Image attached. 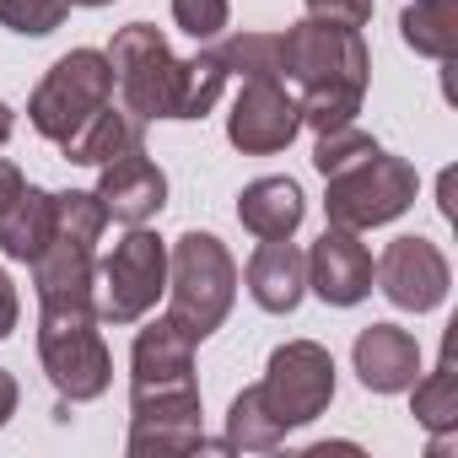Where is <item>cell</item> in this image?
Segmentation results:
<instances>
[{
	"label": "cell",
	"mask_w": 458,
	"mask_h": 458,
	"mask_svg": "<svg viewBox=\"0 0 458 458\" xmlns=\"http://www.w3.org/2000/svg\"><path fill=\"white\" fill-rule=\"evenodd\" d=\"M410 388H415V410H410V415H415L426 431L447 437V431L458 426V372H453V335L442 340V361H437V372H431V377H415Z\"/></svg>",
	"instance_id": "obj_23"
},
{
	"label": "cell",
	"mask_w": 458,
	"mask_h": 458,
	"mask_svg": "<svg viewBox=\"0 0 458 458\" xmlns=\"http://www.w3.org/2000/svg\"><path fill=\"white\" fill-rule=\"evenodd\" d=\"M17 329V286H12V276L0 270V340H6Z\"/></svg>",
	"instance_id": "obj_30"
},
{
	"label": "cell",
	"mask_w": 458,
	"mask_h": 458,
	"mask_svg": "<svg viewBox=\"0 0 458 458\" xmlns=\"http://www.w3.org/2000/svg\"><path fill=\"white\" fill-rule=\"evenodd\" d=\"M199 388H130V458L205 453Z\"/></svg>",
	"instance_id": "obj_10"
},
{
	"label": "cell",
	"mask_w": 458,
	"mask_h": 458,
	"mask_svg": "<svg viewBox=\"0 0 458 458\" xmlns=\"http://www.w3.org/2000/svg\"><path fill=\"white\" fill-rule=\"evenodd\" d=\"M372 276H377L383 297L404 313H431L453 286V270H447V259L431 238H394Z\"/></svg>",
	"instance_id": "obj_12"
},
{
	"label": "cell",
	"mask_w": 458,
	"mask_h": 458,
	"mask_svg": "<svg viewBox=\"0 0 458 458\" xmlns=\"http://www.w3.org/2000/svg\"><path fill=\"white\" fill-rule=\"evenodd\" d=\"M114 87L124 92V108L135 119H183V92H189V60L167 49V38L146 22H130L114 33L108 49Z\"/></svg>",
	"instance_id": "obj_5"
},
{
	"label": "cell",
	"mask_w": 458,
	"mask_h": 458,
	"mask_svg": "<svg viewBox=\"0 0 458 458\" xmlns=\"http://www.w3.org/2000/svg\"><path fill=\"white\" fill-rule=\"evenodd\" d=\"M372 151H377V140H372V135H361L356 124H340V130H324V135H318L313 167L329 178V173H340V167H351L356 157H372Z\"/></svg>",
	"instance_id": "obj_27"
},
{
	"label": "cell",
	"mask_w": 458,
	"mask_h": 458,
	"mask_svg": "<svg viewBox=\"0 0 458 458\" xmlns=\"http://www.w3.org/2000/svg\"><path fill=\"white\" fill-rule=\"evenodd\" d=\"M281 55H286V81H297V108L302 124L340 130L361 114L367 98V76H372V55L361 44V28H340L324 17H302L281 33Z\"/></svg>",
	"instance_id": "obj_1"
},
{
	"label": "cell",
	"mask_w": 458,
	"mask_h": 458,
	"mask_svg": "<svg viewBox=\"0 0 458 458\" xmlns=\"http://www.w3.org/2000/svg\"><path fill=\"white\" fill-rule=\"evenodd\" d=\"M71 17V0H0V28L44 38Z\"/></svg>",
	"instance_id": "obj_25"
},
{
	"label": "cell",
	"mask_w": 458,
	"mask_h": 458,
	"mask_svg": "<svg viewBox=\"0 0 458 458\" xmlns=\"http://www.w3.org/2000/svg\"><path fill=\"white\" fill-rule=\"evenodd\" d=\"M265 399L270 410L281 415V426H308L329 410L335 399V356L318 345V340H286L276 356H270V372H265Z\"/></svg>",
	"instance_id": "obj_9"
},
{
	"label": "cell",
	"mask_w": 458,
	"mask_h": 458,
	"mask_svg": "<svg viewBox=\"0 0 458 458\" xmlns=\"http://www.w3.org/2000/svg\"><path fill=\"white\" fill-rule=\"evenodd\" d=\"M140 130H146V119H135L130 108H98L60 151L71 157V162H81V167H108L114 157H124V151H135L140 146Z\"/></svg>",
	"instance_id": "obj_19"
},
{
	"label": "cell",
	"mask_w": 458,
	"mask_h": 458,
	"mask_svg": "<svg viewBox=\"0 0 458 458\" xmlns=\"http://www.w3.org/2000/svg\"><path fill=\"white\" fill-rule=\"evenodd\" d=\"M238 297V265L210 233H183L167 254V318L199 345L210 340Z\"/></svg>",
	"instance_id": "obj_3"
},
{
	"label": "cell",
	"mask_w": 458,
	"mask_h": 458,
	"mask_svg": "<svg viewBox=\"0 0 458 458\" xmlns=\"http://www.w3.org/2000/svg\"><path fill=\"white\" fill-rule=\"evenodd\" d=\"M71 6H114V0H71Z\"/></svg>",
	"instance_id": "obj_34"
},
{
	"label": "cell",
	"mask_w": 458,
	"mask_h": 458,
	"mask_svg": "<svg viewBox=\"0 0 458 458\" xmlns=\"http://www.w3.org/2000/svg\"><path fill=\"white\" fill-rule=\"evenodd\" d=\"M22 189H28V178H22L12 162H0V216L17 205V194H22Z\"/></svg>",
	"instance_id": "obj_31"
},
{
	"label": "cell",
	"mask_w": 458,
	"mask_h": 458,
	"mask_svg": "<svg viewBox=\"0 0 458 458\" xmlns=\"http://www.w3.org/2000/svg\"><path fill=\"white\" fill-rule=\"evenodd\" d=\"M12 415H17V377L0 372V426H6Z\"/></svg>",
	"instance_id": "obj_32"
},
{
	"label": "cell",
	"mask_w": 458,
	"mask_h": 458,
	"mask_svg": "<svg viewBox=\"0 0 458 458\" xmlns=\"http://www.w3.org/2000/svg\"><path fill=\"white\" fill-rule=\"evenodd\" d=\"M114 103V65H108V55H98V49H71V55H60L55 65H49V76L38 81V92H33V103H28V119H33V130L44 135V140H55V146H65L98 108H108Z\"/></svg>",
	"instance_id": "obj_7"
},
{
	"label": "cell",
	"mask_w": 458,
	"mask_h": 458,
	"mask_svg": "<svg viewBox=\"0 0 458 458\" xmlns=\"http://www.w3.org/2000/svg\"><path fill=\"white\" fill-rule=\"evenodd\" d=\"M308 286L329 302V308H356L361 297H372V254L351 226H329L308 254Z\"/></svg>",
	"instance_id": "obj_13"
},
{
	"label": "cell",
	"mask_w": 458,
	"mask_h": 458,
	"mask_svg": "<svg viewBox=\"0 0 458 458\" xmlns=\"http://www.w3.org/2000/svg\"><path fill=\"white\" fill-rule=\"evenodd\" d=\"M49 233H55V194L38 189V183H28L17 194V205L0 216V254L17 259V265H33L44 254Z\"/></svg>",
	"instance_id": "obj_20"
},
{
	"label": "cell",
	"mask_w": 458,
	"mask_h": 458,
	"mask_svg": "<svg viewBox=\"0 0 458 458\" xmlns=\"http://www.w3.org/2000/svg\"><path fill=\"white\" fill-rule=\"evenodd\" d=\"M103 226H108V210H103L98 194H87V189L55 194V233H49L44 254L33 259L38 308H81V302H92Z\"/></svg>",
	"instance_id": "obj_2"
},
{
	"label": "cell",
	"mask_w": 458,
	"mask_h": 458,
	"mask_svg": "<svg viewBox=\"0 0 458 458\" xmlns=\"http://www.w3.org/2000/svg\"><path fill=\"white\" fill-rule=\"evenodd\" d=\"M324 183H329V194H324L329 226H351V233L383 226L415 205V167L404 157H388L383 146L372 157H356L351 167L329 173Z\"/></svg>",
	"instance_id": "obj_6"
},
{
	"label": "cell",
	"mask_w": 458,
	"mask_h": 458,
	"mask_svg": "<svg viewBox=\"0 0 458 458\" xmlns=\"http://www.w3.org/2000/svg\"><path fill=\"white\" fill-rule=\"evenodd\" d=\"M249 292L265 313H292L308 292V254L292 238H265L249 259Z\"/></svg>",
	"instance_id": "obj_17"
},
{
	"label": "cell",
	"mask_w": 458,
	"mask_h": 458,
	"mask_svg": "<svg viewBox=\"0 0 458 458\" xmlns=\"http://www.w3.org/2000/svg\"><path fill=\"white\" fill-rule=\"evenodd\" d=\"M38 361H44V377L55 383V394L71 399V404H87V399L108 394L114 356L103 345L98 308L92 302H81V308H38Z\"/></svg>",
	"instance_id": "obj_4"
},
{
	"label": "cell",
	"mask_w": 458,
	"mask_h": 458,
	"mask_svg": "<svg viewBox=\"0 0 458 458\" xmlns=\"http://www.w3.org/2000/svg\"><path fill=\"white\" fill-rule=\"evenodd\" d=\"M12 124H17V119H12V108H6V103H0V146H6V140H12Z\"/></svg>",
	"instance_id": "obj_33"
},
{
	"label": "cell",
	"mask_w": 458,
	"mask_h": 458,
	"mask_svg": "<svg viewBox=\"0 0 458 458\" xmlns=\"http://www.w3.org/2000/svg\"><path fill=\"white\" fill-rule=\"evenodd\" d=\"M297 130H302V108L286 92V81H276V76L243 81L233 114H226V140L243 157H276L297 140Z\"/></svg>",
	"instance_id": "obj_11"
},
{
	"label": "cell",
	"mask_w": 458,
	"mask_h": 458,
	"mask_svg": "<svg viewBox=\"0 0 458 458\" xmlns=\"http://www.w3.org/2000/svg\"><path fill=\"white\" fill-rule=\"evenodd\" d=\"M281 437H286V426H281V415L270 410V399H265V388L254 383V388H243L238 399H233V410H226V447L233 453H270V447H281Z\"/></svg>",
	"instance_id": "obj_21"
},
{
	"label": "cell",
	"mask_w": 458,
	"mask_h": 458,
	"mask_svg": "<svg viewBox=\"0 0 458 458\" xmlns=\"http://www.w3.org/2000/svg\"><path fill=\"white\" fill-rule=\"evenodd\" d=\"M399 33L415 55L426 60H453L458 55V0H415L399 17Z\"/></svg>",
	"instance_id": "obj_22"
},
{
	"label": "cell",
	"mask_w": 458,
	"mask_h": 458,
	"mask_svg": "<svg viewBox=\"0 0 458 458\" xmlns=\"http://www.w3.org/2000/svg\"><path fill=\"white\" fill-rule=\"evenodd\" d=\"M92 194L103 199L108 221L146 226V221L162 216V205H167V173L146 157V146H135V151H124V157H114V162L103 167V178H98Z\"/></svg>",
	"instance_id": "obj_14"
},
{
	"label": "cell",
	"mask_w": 458,
	"mask_h": 458,
	"mask_svg": "<svg viewBox=\"0 0 458 458\" xmlns=\"http://www.w3.org/2000/svg\"><path fill=\"white\" fill-rule=\"evenodd\" d=\"M308 17H324V22H340V28H367L372 0H308Z\"/></svg>",
	"instance_id": "obj_29"
},
{
	"label": "cell",
	"mask_w": 458,
	"mask_h": 458,
	"mask_svg": "<svg viewBox=\"0 0 458 458\" xmlns=\"http://www.w3.org/2000/svg\"><path fill=\"white\" fill-rule=\"evenodd\" d=\"M216 60L226 71V81H259V76H276L286 71V55H281V33H238V38H226L216 44Z\"/></svg>",
	"instance_id": "obj_24"
},
{
	"label": "cell",
	"mask_w": 458,
	"mask_h": 458,
	"mask_svg": "<svg viewBox=\"0 0 458 458\" xmlns=\"http://www.w3.org/2000/svg\"><path fill=\"white\" fill-rule=\"evenodd\" d=\"M173 22H178L194 44H210V38L226 28V0H173Z\"/></svg>",
	"instance_id": "obj_28"
},
{
	"label": "cell",
	"mask_w": 458,
	"mask_h": 458,
	"mask_svg": "<svg viewBox=\"0 0 458 458\" xmlns=\"http://www.w3.org/2000/svg\"><path fill=\"white\" fill-rule=\"evenodd\" d=\"M308 216V199L297 189V178H254L238 194V221L265 243V238H292Z\"/></svg>",
	"instance_id": "obj_18"
},
{
	"label": "cell",
	"mask_w": 458,
	"mask_h": 458,
	"mask_svg": "<svg viewBox=\"0 0 458 458\" xmlns=\"http://www.w3.org/2000/svg\"><path fill=\"white\" fill-rule=\"evenodd\" d=\"M130 372H135L130 388H199L194 383V340L173 318H157L151 329L135 335Z\"/></svg>",
	"instance_id": "obj_16"
},
{
	"label": "cell",
	"mask_w": 458,
	"mask_h": 458,
	"mask_svg": "<svg viewBox=\"0 0 458 458\" xmlns=\"http://www.w3.org/2000/svg\"><path fill=\"white\" fill-rule=\"evenodd\" d=\"M221 87H226V71H221L216 49H199V55L189 60V92H183V119H205V114L216 108Z\"/></svg>",
	"instance_id": "obj_26"
},
{
	"label": "cell",
	"mask_w": 458,
	"mask_h": 458,
	"mask_svg": "<svg viewBox=\"0 0 458 458\" xmlns=\"http://www.w3.org/2000/svg\"><path fill=\"white\" fill-rule=\"evenodd\" d=\"M351 361H356L361 388H372V394H404L420 377V345L399 324H367L356 335Z\"/></svg>",
	"instance_id": "obj_15"
},
{
	"label": "cell",
	"mask_w": 458,
	"mask_h": 458,
	"mask_svg": "<svg viewBox=\"0 0 458 458\" xmlns=\"http://www.w3.org/2000/svg\"><path fill=\"white\" fill-rule=\"evenodd\" d=\"M167 292V243L146 226H130V238L114 243L108 259H98V324H135L157 308V297Z\"/></svg>",
	"instance_id": "obj_8"
}]
</instances>
